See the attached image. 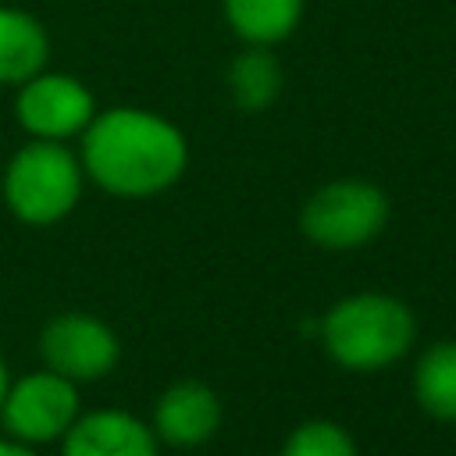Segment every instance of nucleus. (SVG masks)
<instances>
[{"label":"nucleus","mask_w":456,"mask_h":456,"mask_svg":"<svg viewBox=\"0 0 456 456\" xmlns=\"http://www.w3.org/2000/svg\"><path fill=\"white\" fill-rule=\"evenodd\" d=\"M185 160L189 150L182 132L150 110L114 107L100 118L93 114L82 135L86 175L100 189L128 200L157 196L175 185L185 171Z\"/></svg>","instance_id":"obj_1"},{"label":"nucleus","mask_w":456,"mask_h":456,"mask_svg":"<svg viewBox=\"0 0 456 456\" xmlns=\"http://www.w3.org/2000/svg\"><path fill=\"white\" fill-rule=\"evenodd\" d=\"M417 335L406 303L381 292L346 296L321 317V342L346 370H381L395 363Z\"/></svg>","instance_id":"obj_2"},{"label":"nucleus","mask_w":456,"mask_h":456,"mask_svg":"<svg viewBox=\"0 0 456 456\" xmlns=\"http://www.w3.org/2000/svg\"><path fill=\"white\" fill-rule=\"evenodd\" d=\"M82 196V164L57 139L28 142L4 175V203L25 224H53Z\"/></svg>","instance_id":"obj_3"},{"label":"nucleus","mask_w":456,"mask_h":456,"mask_svg":"<svg viewBox=\"0 0 456 456\" xmlns=\"http://www.w3.org/2000/svg\"><path fill=\"white\" fill-rule=\"evenodd\" d=\"M385 221H388V196L360 178L321 185L299 214L303 235L324 249H356L370 242L385 228Z\"/></svg>","instance_id":"obj_4"},{"label":"nucleus","mask_w":456,"mask_h":456,"mask_svg":"<svg viewBox=\"0 0 456 456\" xmlns=\"http://www.w3.org/2000/svg\"><path fill=\"white\" fill-rule=\"evenodd\" d=\"M75 417H78V388L75 381L61 378L50 367L11 381L4 406H0V420L7 435L25 445L64 438Z\"/></svg>","instance_id":"obj_5"},{"label":"nucleus","mask_w":456,"mask_h":456,"mask_svg":"<svg viewBox=\"0 0 456 456\" xmlns=\"http://www.w3.org/2000/svg\"><path fill=\"white\" fill-rule=\"evenodd\" d=\"M39 356L50 370L78 385L110 374L121 356V342L100 317L68 310L46 321V328L39 331Z\"/></svg>","instance_id":"obj_6"},{"label":"nucleus","mask_w":456,"mask_h":456,"mask_svg":"<svg viewBox=\"0 0 456 456\" xmlns=\"http://www.w3.org/2000/svg\"><path fill=\"white\" fill-rule=\"evenodd\" d=\"M93 96L68 75H32L18 96V121L36 139H68L93 121Z\"/></svg>","instance_id":"obj_7"},{"label":"nucleus","mask_w":456,"mask_h":456,"mask_svg":"<svg viewBox=\"0 0 456 456\" xmlns=\"http://www.w3.org/2000/svg\"><path fill=\"white\" fill-rule=\"evenodd\" d=\"M61 456H157V435L125 410H96L75 417Z\"/></svg>","instance_id":"obj_8"},{"label":"nucleus","mask_w":456,"mask_h":456,"mask_svg":"<svg viewBox=\"0 0 456 456\" xmlns=\"http://www.w3.org/2000/svg\"><path fill=\"white\" fill-rule=\"evenodd\" d=\"M221 424V399L200 381L171 385L153 406V435L167 445H200Z\"/></svg>","instance_id":"obj_9"},{"label":"nucleus","mask_w":456,"mask_h":456,"mask_svg":"<svg viewBox=\"0 0 456 456\" xmlns=\"http://www.w3.org/2000/svg\"><path fill=\"white\" fill-rule=\"evenodd\" d=\"M50 43L43 25L14 7H0V82H28L43 71Z\"/></svg>","instance_id":"obj_10"},{"label":"nucleus","mask_w":456,"mask_h":456,"mask_svg":"<svg viewBox=\"0 0 456 456\" xmlns=\"http://www.w3.org/2000/svg\"><path fill=\"white\" fill-rule=\"evenodd\" d=\"M413 392L431 417L456 420V338L435 342L420 353L413 370Z\"/></svg>","instance_id":"obj_11"},{"label":"nucleus","mask_w":456,"mask_h":456,"mask_svg":"<svg viewBox=\"0 0 456 456\" xmlns=\"http://www.w3.org/2000/svg\"><path fill=\"white\" fill-rule=\"evenodd\" d=\"M224 14L246 43L267 46L296 28L303 0H224Z\"/></svg>","instance_id":"obj_12"},{"label":"nucleus","mask_w":456,"mask_h":456,"mask_svg":"<svg viewBox=\"0 0 456 456\" xmlns=\"http://www.w3.org/2000/svg\"><path fill=\"white\" fill-rule=\"evenodd\" d=\"M228 86H232V100L242 110H264L281 93V68H278L271 50L253 46V50H246L232 61Z\"/></svg>","instance_id":"obj_13"},{"label":"nucleus","mask_w":456,"mask_h":456,"mask_svg":"<svg viewBox=\"0 0 456 456\" xmlns=\"http://www.w3.org/2000/svg\"><path fill=\"white\" fill-rule=\"evenodd\" d=\"M281 456H356V442L335 420H306L285 438Z\"/></svg>","instance_id":"obj_14"},{"label":"nucleus","mask_w":456,"mask_h":456,"mask_svg":"<svg viewBox=\"0 0 456 456\" xmlns=\"http://www.w3.org/2000/svg\"><path fill=\"white\" fill-rule=\"evenodd\" d=\"M0 456H36V452H32L25 442L14 438V442H0Z\"/></svg>","instance_id":"obj_15"},{"label":"nucleus","mask_w":456,"mask_h":456,"mask_svg":"<svg viewBox=\"0 0 456 456\" xmlns=\"http://www.w3.org/2000/svg\"><path fill=\"white\" fill-rule=\"evenodd\" d=\"M7 388H11V374H7V363L0 360V406H4V395H7Z\"/></svg>","instance_id":"obj_16"}]
</instances>
